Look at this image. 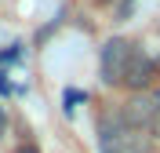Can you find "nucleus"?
Returning <instances> with one entry per match:
<instances>
[{"label":"nucleus","instance_id":"f03ea898","mask_svg":"<svg viewBox=\"0 0 160 153\" xmlns=\"http://www.w3.org/2000/svg\"><path fill=\"white\" fill-rule=\"evenodd\" d=\"M160 117V91L157 95H146V91H135L128 99V106H124V113H120V120L128 124V128H153Z\"/></svg>","mask_w":160,"mask_h":153},{"label":"nucleus","instance_id":"7ed1b4c3","mask_svg":"<svg viewBox=\"0 0 160 153\" xmlns=\"http://www.w3.org/2000/svg\"><path fill=\"white\" fill-rule=\"evenodd\" d=\"M153 73H157L153 59L142 55V51H135V59H131V66H128V77H124V88H131V91H146V88L153 84Z\"/></svg>","mask_w":160,"mask_h":153},{"label":"nucleus","instance_id":"423d86ee","mask_svg":"<svg viewBox=\"0 0 160 153\" xmlns=\"http://www.w3.org/2000/svg\"><path fill=\"white\" fill-rule=\"evenodd\" d=\"M0 131H4V113H0Z\"/></svg>","mask_w":160,"mask_h":153},{"label":"nucleus","instance_id":"20e7f679","mask_svg":"<svg viewBox=\"0 0 160 153\" xmlns=\"http://www.w3.org/2000/svg\"><path fill=\"white\" fill-rule=\"evenodd\" d=\"M18 59V48H11V51H0V62H15Z\"/></svg>","mask_w":160,"mask_h":153},{"label":"nucleus","instance_id":"39448f33","mask_svg":"<svg viewBox=\"0 0 160 153\" xmlns=\"http://www.w3.org/2000/svg\"><path fill=\"white\" fill-rule=\"evenodd\" d=\"M18 153H37V150H29V146H22V150H18Z\"/></svg>","mask_w":160,"mask_h":153},{"label":"nucleus","instance_id":"f257e3e1","mask_svg":"<svg viewBox=\"0 0 160 153\" xmlns=\"http://www.w3.org/2000/svg\"><path fill=\"white\" fill-rule=\"evenodd\" d=\"M135 44L124 40V37H113V40L102 44V55H98V73H102V80L109 84H124V77H128V66L131 59H135Z\"/></svg>","mask_w":160,"mask_h":153}]
</instances>
